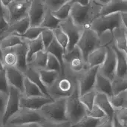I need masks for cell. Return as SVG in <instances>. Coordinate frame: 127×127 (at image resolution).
Returning a JSON list of instances; mask_svg holds the SVG:
<instances>
[{
    "instance_id": "cell-34",
    "label": "cell",
    "mask_w": 127,
    "mask_h": 127,
    "mask_svg": "<svg viewBox=\"0 0 127 127\" xmlns=\"http://www.w3.org/2000/svg\"><path fill=\"white\" fill-rule=\"evenodd\" d=\"M72 1L73 0H67L66 2L63 5H62L58 10H57L56 11H53V12L51 11V13L53 14L54 17H56L57 19H59L61 22L67 19L70 16V12H71V6H72Z\"/></svg>"
},
{
    "instance_id": "cell-42",
    "label": "cell",
    "mask_w": 127,
    "mask_h": 127,
    "mask_svg": "<svg viewBox=\"0 0 127 127\" xmlns=\"http://www.w3.org/2000/svg\"><path fill=\"white\" fill-rule=\"evenodd\" d=\"M40 36H41V39H42L45 50L49 46V45L54 39V36L53 31L49 30V29H45L42 31V33H41Z\"/></svg>"
},
{
    "instance_id": "cell-35",
    "label": "cell",
    "mask_w": 127,
    "mask_h": 127,
    "mask_svg": "<svg viewBox=\"0 0 127 127\" xmlns=\"http://www.w3.org/2000/svg\"><path fill=\"white\" fill-rule=\"evenodd\" d=\"M2 63L4 67H16V56L13 48L2 51Z\"/></svg>"
},
{
    "instance_id": "cell-56",
    "label": "cell",
    "mask_w": 127,
    "mask_h": 127,
    "mask_svg": "<svg viewBox=\"0 0 127 127\" xmlns=\"http://www.w3.org/2000/svg\"><path fill=\"white\" fill-rule=\"evenodd\" d=\"M0 60L2 61V50L1 49V47H0Z\"/></svg>"
},
{
    "instance_id": "cell-6",
    "label": "cell",
    "mask_w": 127,
    "mask_h": 127,
    "mask_svg": "<svg viewBox=\"0 0 127 127\" xmlns=\"http://www.w3.org/2000/svg\"><path fill=\"white\" fill-rule=\"evenodd\" d=\"M76 46L80 50L86 63L88 56L92 51L101 46L100 37L90 28H84L82 36Z\"/></svg>"
},
{
    "instance_id": "cell-31",
    "label": "cell",
    "mask_w": 127,
    "mask_h": 127,
    "mask_svg": "<svg viewBox=\"0 0 127 127\" xmlns=\"http://www.w3.org/2000/svg\"><path fill=\"white\" fill-rule=\"evenodd\" d=\"M109 102L114 109H118L121 108H127V90L114 95L109 97Z\"/></svg>"
},
{
    "instance_id": "cell-55",
    "label": "cell",
    "mask_w": 127,
    "mask_h": 127,
    "mask_svg": "<svg viewBox=\"0 0 127 127\" xmlns=\"http://www.w3.org/2000/svg\"><path fill=\"white\" fill-rule=\"evenodd\" d=\"M4 68H5V67H4V64H3V63H2V61L0 60V71H4Z\"/></svg>"
},
{
    "instance_id": "cell-52",
    "label": "cell",
    "mask_w": 127,
    "mask_h": 127,
    "mask_svg": "<svg viewBox=\"0 0 127 127\" xmlns=\"http://www.w3.org/2000/svg\"><path fill=\"white\" fill-rule=\"evenodd\" d=\"M112 123H113V127H127V126L123 125L114 115L113 118H112Z\"/></svg>"
},
{
    "instance_id": "cell-41",
    "label": "cell",
    "mask_w": 127,
    "mask_h": 127,
    "mask_svg": "<svg viewBox=\"0 0 127 127\" xmlns=\"http://www.w3.org/2000/svg\"><path fill=\"white\" fill-rule=\"evenodd\" d=\"M45 30V28L42 27H33L30 26L28 29L26 31V32L22 35L21 36L25 40H33L37 39L39 36H40L42 31Z\"/></svg>"
},
{
    "instance_id": "cell-3",
    "label": "cell",
    "mask_w": 127,
    "mask_h": 127,
    "mask_svg": "<svg viewBox=\"0 0 127 127\" xmlns=\"http://www.w3.org/2000/svg\"><path fill=\"white\" fill-rule=\"evenodd\" d=\"M121 13L103 16L99 15L92 21L90 28L94 31L99 36H101L106 32L112 33L115 29L121 26H124L121 20Z\"/></svg>"
},
{
    "instance_id": "cell-18",
    "label": "cell",
    "mask_w": 127,
    "mask_h": 127,
    "mask_svg": "<svg viewBox=\"0 0 127 127\" xmlns=\"http://www.w3.org/2000/svg\"><path fill=\"white\" fill-rule=\"evenodd\" d=\"M112 46L116 55L115 77L120 78H127V54L118 49L114 45Z\"/></svg>"
},
{
    "instance_id": "cell-54",
    "label": "cell",
    "mask_w": 127,
    "mask_h": 127,
    "mask_svg": "<svg viewBox=\"0 0 127 127\" xmlns=\"http://www.w3.org/2000/svg\"><path fill=\"white\" fill-rule=\"evenodd\" d=\"M27 126H28V127H42V124H39V123H32V124H30Z\"/></svg>"
},
{
    "instance_id": "cell-14",
    "label": "cell",
    "mask_w": 127,
    "mask_h": 127,
    "mask_svg": "<svg viewBox=\"0 0 127 127\" xmlns=\"http://www.w3.org/2000/svg\"><path fill=\"white\" fill-rule=\"evenodd\" d=\"M48 8L42 0H32L28 10L30 25L33 27H40Z\"/></svg>"
},
{
    "instance_id": "cell-9",
    "label": "cell",
    "mask_w": 127,
    "mask_h": 127,
    "mask_svg": "<svg viewBox=\"0 0 127 127\" xmlns=\"http://www.w3.org/2000/svg\"><path fill=\"white\" fill-rule=\"evenodd\" d=\"M31 0H12L6 7L8 12L10 24L28 17L31 6Z\"/></svg>"
},
{
    "instance_id": "cell-43",
    "label": "cell",
    "mask_w": 127,
    "mask_h": 127,
    "mask_svg": "<svg viewBox=\"0 0 127 127\" xmlns=\"http://www.w3.org/2000/svg\"><path fill=\"white\" fill-rule=\"evenodd\" d=\"M86 115L95 119H103L107 117L105 112L96 105H94L92 109L86 110Z\"/></svg>"
},
{
    "instance_id": "cell-48",
    "label": "cell",
    "mask_w": 127,
    "mask_h": 127,
    "mask_svg": "<svg viewBox=\"0 0 127 127\" xmlns=\"http://www.w3.org/2000/svg\"><path fill=\"white\" fill-rule=\"evenodd\" d=\"M9 25L10 23L7 21V19L4 16H0V39L4 35V33L7 31Z\"/></svg>"
},
{
    "instance_id": "cell-44",
    "label": "cell",
    "mask_w": 127,
    "mask_h": 127,
    "mask_svg": "<svg viewBox=\"0 0 127 127\" xmlns=\"http://www.w3.org/2000/svg\"><path fill=\"white\" fill-rule=\"evenodd\" d=\"M67 0H45V4L47 8L51 12L56 11L62 5H63Z\"/></svg>"
},
{
    "instance_id": "cell-19",
    "label": "cell",
    "mask_w": 127,
    "mask_h": 127,
    "mask_svg": "<svg viewBox=\"0 0 127 127\" xmlns=\"http://www.w3.org/2000/svg\"><path fill=\"white\" fill-rule=\"evenodd\" d=\"M107 52V48L105 46H100L94 51H92L87 57L86 65L87 68L99 67L104 62Z\"/></svg>"
},
{
    "instance_id": "cell-4",
    "label": "cell",
    "mask_w": 127,
    "mask_h": 127,
    "mask_svg": "<svg viewBox=\"0 0 127 127\" xmlns=\"http://www.w3.org/2000/svg\"><path fill=\"white\" fill-rule=\"evenodd\" d=\"M66 98H60L43 106L39 112L45 121L59 123L68 121L66 117Z\"/></svg>"
},
{
    "instance_id": "cell-7",
    "label": "cell",
    "mask_w": 127,
    "mask_h": 127,
    "mask_svg": "<svg viewBox=\"0 0 127 127\" xmlns=\"http://www.w3.org/2000/svg\"><path fill=\"white\" fill-rule=\"evenodd\" d=\"M44 121L45 119L42 116L39 111L20 108L19 110L9 119L6 124V126H8V127L24 126L32 123L42 124Z\"/></svg>"
},
{
    "instance_id": "cell-39",
    "label": "cell",
    "mask_w": 127,
    "mask_h": 127,
    "mask_svg": "<svg viewBox=\"0 0 127 127\" xmlns=\"http://www.w3.org/2000/svg\"><path fill=\"white\" fill-rule=\"evenodd\" d=\"M103 119H95L86 115L77 124L71 125V127H98Z\"/></svg>"
},
{
    "instance_id": "cell-46",
    "label": "cell",
    "mask_w": 127,
    "mask_h": 127,
    "mask_svg": "<svg viewBox=\"0 0 127 127\" xmlns=\"http://www.w3.org/2000/svg\"><path fill=\"white\" fill-rule=\"evenodd\" d=\"M9 85L7 83L5 70L0 71V92L8 94Z\"/></svg>"
},
{
    "instance_id": "cell-20",
    "label": "cell",
    "mask_w": 127,
    "mask_h": 127,
    "mask_svg": "<svg viewBox=\"0 0 127 127\" xmlns=\"http://www.w3.org/2000/svg\"><path fill=\"white\" fill-rule=\"evenodd\" d=\"M13 49L16 56V68L24 74L28 69V63H27L28 46L26 42L22 45L14 47Z\"/></svg>"
},
{
    "instance_id": "cell-5",
    "label": "cell",
    "mask_w": 127,
    "mask_h": 127,
    "mask_svg": "<svg viewBox=\"0 0 127 127\" xmlns=\"http://www.w3.org/2000/svg\"><path fill=\"white\" fill-rule=\"evenodd\" d=\"M66 117L71 125L77 124L86 115V108L80 100L78 85L71 96L66 98Z\"/></svg>"
},
{
    "instance_id": "cell-25",
    "label": "cell",
    "mask_w": 127,
    "mask_h": 127,
    "mask_svg": "<svg viewBox=\"0 0 127 127\" xmlns=\"http://www.w3.org/2000/svg\"><path fill=\"white\" fill-rule=\"evenodd\" d=\"M25 42V40L19 35L11 33L0 39V47L2 51L13 48Z\"/></svg>"
},
{
    "instance_id": "cell-45",
    "label": "cell",
    "mask_w": 127,
    "mask_h": 127,
    "mask_svg": "<svg viewBox=\"0 0 127 127\" xmlns=\"http://www.w3.org/2000/svg\"><path fill=\"white\" fill-rule=\"evenodd\" d=\"M115 118L124 126H127V108H121L115 110Z\"/></svg>"
},
{
    "instance_id": "cell-23",
    "label": "cell",
    "mask_w": 127,
    "mask_h": 127,
    "mask_svg": "<svg viewBox=\"0 0 127 127\" xmlns=\"http://www.w3.org/2000/svg\"><path fill=\"white\" fill-rule=\"evenodd\" d=\"M30 26H31V25H30V20H29L28 16L26 18H24L21 20L14 22L10 24L7 31H6V33L1 38L6 36L7 35L11 34V33H15L17 35L22 36L26 32V31L28 29V28Z\"/></svg>"
},
{
    "instance_id": "cell-50",
    "label": "cell",
    "mask_w": 127,
    "mask_h": 127,
    "mask_svg": "<svg viewBox=\"0 0 127 127\" xmlns=\"http://www.w3.org/2000/svg\"><path fill=\"white\" fill-rule=\"evenodd\" d=\"M98 127H113L112 119H110L108 117L103 118Z\"/></svg>"
},
{
    "instance_id": "cell-51",
    "label": "cell",
    "mask_w": 127,
    "mask_h": 127,
    "mask_svg": "<svg viewBox=\"0 0 127 127\" xmlns=\"http://www.w3.org/2000/svg\"><path fill=\"white\" fill-rule=\"evenodd\" d=\"M4 16L7 19V21H8V12H7V9L2 4L1 0H0V16Z\"/></svg>"
},
{
    "instance_id": "cell-57",
    "label": "cell",
    "mask_w": 127,
    "mask_h": 127,
    "mask_svg": "<svg viewBox=\"0 0 127 127\" xmlns=\"http://www.w3.org/2000/svg\"><path fill=\"white\" fill-rule=\"evenodd\" d=\"M0 127H6V126H4V125L2 124V122L0 121Z\"/></svg>"
},
{
    "instance_id": "cell-26",
    "label": "cell",
    "mask_w": 127,
    "mask_h": 127,
    "mask_svg": "<svg viewBox=\"0 0 127 127\" xmlns=\"http://www.w3.org/2000/svg\"><path fill=\"white\" fill-rule=\"evenodd\" d=\"M48 53L45 51H40L34 54L31 61L28 64V67L36 69H45L47 64Z\"/></svg>"
},
{
    "instance_id": "cell-21",
    "label": "cell",
    "mask_w": 127,
    "mask_h": 127,
    "mask_svg": "<svg viewBox=\"0 0 127 127\" xmlns=\"http://www.w3.org/2000/svg\"><path fill=\"white\" fill-rule=\"evenodd\" d=\"M127 28L121 26L115 29L112 31L113 45L120 51L127 54Z\"/></svg>"
},
{
    "instance_id": "cell-38",
    "label": "cell",
    "mask_w": 127,
    "mask_h": 127,
    "mask_svg": "<svg viewBox=\"0 0 127 127\" xmlns=\"http://www.w3.org/2000/svg\"><path fill=\"white\" fill-rule=\"evenodd\" d=\"M45 69L48 70V71H54L60 73V74H63L65 73L64 69L60 65L58 60L55 57L49 54H48L47 64H46V67Z\"/></svg>"
},
{
    "instance_id": "cell-2",
    "label": "cell",
    "mask_w": 127,
    "mask_h": 127,
    "mask_svg": "<svg viewBox=\"0 0 127 127\" xmlns=\"http://www.w3.org/2000/svg\"><path fill=\"white\" fill-rule=\"evenodd\" d=\"M77 86V76L65 72L47 89L48 95L53 100L60 98H67L72 95Z\"/></svg>"
},
{
    "instance_id": "cell-58",
    "label": "cell",
    "mask_w": 127,
    "mask_h": 127,
    "mask_svg": "<svg viewBox=\"0 0 127 127\" xmlns=\"http://www.w3.org/2000/svg\"><path fill=\"white\" fill-rule=\"evenodd\" d=\"M28 127L27 125H24V126H16V127Z\"/></svg>"
},
{
    "instance_id": "cell-47",
    "label": "cell",
    "mask_w": 127,
    "mask_h": 127,
    "mask_svg": "<svg viewBox=\"0 0 127 127\" xmlns=\"http://www.w3.org/2000/svg\"><path fill=\"white\" fill-rule=\"evenodd\" d=\"M41 124H42V127H71V124L68 121L54 123V122H50V121H45Z\"/></svg>"
},
{
    "instance_id": "cell-53",
    "label": "cell",
    "mask_w": 127,
    "mask_h": 127,
    "mask_svg": "<svg viewBox=\"0 0 127 127\" xmlns=\"http://www.w3.org/2000/svg\"><path fill=\"white\" fill-rule=\"evenodd\" d=\"M121 20L123 22V25L127 28V12L126 13H121Z\"/></svg>"
},
{
    "instance_id": "cell-24",
    "label": "cell",
    "mask_w": 127,
    "mask_h": 127,
    "mask_svg": "<svg viewBox=\"0 0 127 127\" xmlns=\"http://www.w3.org/2000/svg\"><path fill=\"white\" fill-rule=\"evenodd\" d=\"M94 90L96 92L105 94L109 97H110L111 96H112V81L97 72L94 86Z\"/></svg>"
},
{
    "instance_id": "cell-8",
    "label": "cell",
    "mask_w": 127,
    "mask_h": 127,
    "mask_svg": "<svg viewBox=\"0 0 127 127\" xmlns=\"http://www.w3.org/2000/svg\"><path fill=\"white\" fill-rule=\"evenodd\" d=\"M64 67L67 68L73 75L77 76L86 67L82 53L77 46H75L71 51L66 52L63 57Z\"/></svg>"
},
{
    "instance_id": "cell-15",
    "label": "cell",
    "mask_w": 127,
    "mask_h": 127,
    "mask_svg": "<svg viewBox=\"0 0 127 127\" xmlns=\"http://www.w3.org/2000/svg\"><path fill=\"white\" fill-rule=\"evenodd\" d=\"M52 101L53 100L51 98L45 96L25 97L22 95L20 97V108L39 111L43 106Z\"/></svg>"
},
{
    "instance_id": "cell-17",
    "label": "cell",
    "mask_w": 127,
    "mask_h": 127,
    "mask_svg": "<svg viewBox=\"0 0 127 127\" xmlns=\"http://www.w3.org/2000/svg\"><path fill=\"white\" fill-rule=\"evenodd\" d=\"M127 12V0H107L100 10L99 15H109L117 13Z\"/></svg>"
},
{
    "instance_id": "cell-32",
    "label": "cell",
    "mask_w": 127,
    "mask_h": 127,
    "mask_svg": "<svg viewBox=\"0 0 127 127\" xmlns=\"http://www.w3.org/2000/svg\"><path fill=\"white\" fill-rule=\"evenodd\" d=\"M22 95L25 97L45 96L39 88L25 77L24 79V92Z\"/></svg>"
},
{
    "instance_id": "cell-11",
    "label": "cell",
    "mask_w": 127,
    "mask_h": 127,
    "mask_svg": "<svg viewBox=\"0 0 127 127\" xmlns=\"http://www.w3.org/2000/svg\"><path fill=\"white\" fill-rule=\"evenodd\" d=\"M60 28L65 33L68 38V45L66 52L71 51L77 45L80 38L82 36L84 28L75 25L70 17L64 21H62L60 24Z\"/></svg>"
},
{
    "instance_id": "cell-33",
    "label": "cell",
    "mask_w": 127,
    "mask_h": 127,
    "mask_svg": "<svg viewBox=\"0 0 127 127\" xmlns=\"http://www.w3.org/2000/svg\"><path fill=\"white\" fill-rule=\"evenodd\" d=\"M60 22L61 21H60L56 17H54L53 14L51 13V10L48 9L44 16V19L40 25V27L45 29H49V30L53 31L54 29L60 27Z\"/></svg>"
},
{
    "instance_id": "cell-1",
    "label": "cell",
    "mask_w": 127,
    "mask_h": 127,
    "mask_svg": "<svg viewBox=\"0 0 127 127\" xmlns=\"http://www.w3.org/2000/svg\"><path fill=\"white\" fill-rule=\"evenodd\" d=\"M100 7L95 1H90L89 4L83 6L73 0L69 17L75 25L83 28H90L92 21L99 16Z\"/></svg>"
},
{
    "instance_id": "cell-13",
    "label": "cell",
    "mask_w": 127,
    "mask_h": 127,
    "mask_svg": "<svg viewBox=\"0 0 127 127\" xmlns=\"http://www.w3.org/2000/svg\"><path fill=\"white\" fill-rule=\"evenodd\" d=\"M106 48V56L104 62L98 68V73L112 81L115 77L116 55L112 45L107 46Z\"/></svg>"
},
{
    "instance_id": "cell-22",
    "label": "cell",
    "mask_w": 127,
    "mask_h": 127,
    "mask_svg": "<svg viewBox=\"0 0 127 127\" xmlns=\"http://www.w3.org/2000/svg\"><path fill=\"white\" fill-rule=\"evenodd\" d=\"M95 105L97 106L99 108H100L106 115V116L112 119L115 115V109L112 106L109 97L103 93L96 92L95 98Z\"/></svg>"
},
{
    "instance_id": "cell-12",
    "label": "cell",
    "mask_w": 127,
    "mask_h": 127,
    "mask_svg": "<svg viewBox=\"0 0 127 127\" xmlns=\"http://www.w3.org/2000/svg\"><path fill=\"white\" fill-rule=\"evenodd\" d=\"M21 96L22 94L19 91L14 87L9 86L8 98L1 119V122L4 126H6V124L9 119L19 110Z\"/></svg>"
},
{
    "instance_id": "cell-30",
    "label": "cell",
    "mask_w": 127,
    "mask_h": 127,
    "mask_svg": "<svg viewBox=\"0 0 127 127\" xmlns=\"http://www.w3.org/2000/svg\"><path fill=\"white\" fill-rule=\"evenodd\" d=\"M45 51L48 54H51L54 57H55L58 60V61L60 62V63L62 65V67L63 68V69H65L63 57H64V54H65V52L63 49V48L57 43V42L55 39H54L52 41V42L49 45V46Z\"/></svg>"
},
{
    "instance_id": "cell-28",
    "label": "cell",
    "mask_w": 127,
    "mask_h": 127,
    "mask_svg": "<svg viewBox=\"0 0 127 127\" xmlns=\"http://www.w3.org/2000/svg\"><path fill=\"white\" fill-rule=\"evenodd\" d=\"M24 75H25V77H27L28 80H30L32 83H33L36 86H37L45 97H49V96L48 95L47 89L45 87V86L42 83V81L40 80V77H39V72H38L37 70L28 67V69L24 73Z\"/></svg>"
},
{
    "instance_id": "cell-49",
    "label": "cell",
    "mask_w": 127,
    "mask_h": 127,
    "mask_svg": "<svg viewBox=\"0 0 127 127\" xmlns=\"http://www.w3.org/2000/svg\"><path fill=\"white\" fill-rule=\"evenodd\" d=\"M8 98V94L0 92V114L3 115Z\"/></svg>"
},
{
    "instance_id": "cell-37",
    "label": "cell",
    "mask_w": 127,
    "mask_h": 127,
    "mask_svg": "<svg viewBox=\"0 0 127 127\" xmlns=\"http://www.w3.org/2000/svg\"><path fill=\"white\" fill-rule=\"evenodd\" d=\"M54 39L57 42V43L63 48V49L66 52L68 45V38L65 33L59 27L53 30Z\"/></svg>"
},
{
    "instance_id": "cell-27",
    "label": "cell",
    "mask_w": 127,
    "mask_h": 127,
    "mask_svg": "<svg viewBox=\"0 0 127 127\" xmlns=\"http://www.w3.org/2000/svg\"><path fill=\"white\" fill-rule=\"evenodd\" d=\"M28 46V54H27V63L28 64L35 54L40 51H45L44 45L41 39V36H39L37 39L33 40H25Z\"/></svg>"
},
{
    "instance_id": "cell-10",
    "label": "cell",
    "mask_w": 127,
    "mask_h": 127,
    "mask_svg": "<svg viewBox=\"0 0 127 127\" xmlns=\"http://www.w3.org/2000/svg\"><path fill=\"white\" fill-rule=\"evenodd\" d=\"M98 68L99 67L97 66L86 68L80 74L77 76L80 95H82L94 89L96 77L98 72Z\"/></svg>"
},
{
    "instance_id": "cell-29",
    "label": "cell",
    "mask_w": 127,
    "mask_h": 127,
    "mask_svg": "<svg viewBox=\"0 0 127 127\" xmlns=\"http://www.w3.org/2000/svg\"><path fill=\"white\" fill-rule=\"evenodd\" d=\"M39 74L40 80L46 89L49 88L61 75L60 73L54 71H48L46 69L37 70Z\"/></svg>"
},
{
    "instance_id": "cell-36",
    "label": "cell",
    "mask_w": 127,
    "mask_h": 127,
    "mask_svg": "<svg viewBox=\"0 0 127 127\" xmlns=\"http://www.w3.org/2000/svg\"><path fill=\"white\" fill-rule=\"evenodd\" d=\"M127 90V78H120L115 77L112 80V95H117Z\"/></svg>"
},
{
    "instance_id": "cell-40",
    "label": "cell",
    "mask_w": 127,
    "mask_h": 127,
    "mask_svg": "<svg viewBox=\"0 0 127 127\" xmlns=\"http://www.w3.org/2000/svg\"><path fill=\"white\" fill-rule=\"evenodd\" d=\"M96 92L93 89L82 95H80V100L86 108V110H90L95 105V98Z\"/></svg>"
},
{
    "instance_id": "cell-16",
    "label": "cell",
    "mask_w": 127,
    "mask_h": 127,
    "mask_svg": "<svg viewBox=\"0 0 127 127\" xmlns=\"http://www.w3.org/2000/svg\"><path fill=\"white\" fill-rule=\"evenodd\" d=\"M4 70L8 85L16 89L22 95L24 92V74L16 67H5Z\"/></svg>"
}]
</instances>
